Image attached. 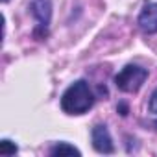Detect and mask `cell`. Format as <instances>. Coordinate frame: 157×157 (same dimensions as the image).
<instances>
[{"label":"cell","instance_id":"1","mask_svg":"<svg viewBox=\"0 0 157 157\" xmlns=\"http://www.w3.org/2000/svg\"><path fill=\"white\" fill-rule=\"evenodd\" d=\"M94 105V94L85 80L74 82L61 96V107L68 115H83Z\"/></svg>","mask_w":157,"mask_h":157},{"label":"cell","instance_id":"2","mask_svg":"<svg viewBox=\"0 0 157 157\" xmlns=\"http://www.w3.org/2000/svg\"><path fill=\"white\" fill-rule=\"evenodd\" d=\"M148 78V70L137 65H126L117 76H115V85L124 93H137L142 83Z\"/></svg>","mask_w":157,"mask_h":157},{"label":"cell","instance_id":"3","mask_svg":"<svg viewBox=\"0 0 157 157\" xmlns=\"http://www.w3.org/2000/svg\"><path fill=\"white\" fill-rule=\"evenodd\" d=\"M30 11H32L33 19L37 21L35 33L39 37H44L46 32H48V26H50V17H52V4H50V0H32Z\"/></svg>","mask_w":157,"mask_h":157},{"label":"cell","instance_id":"4","mask_svg":"<svg viewBox=\"0 0 157 157\" xmlns=\"http://www.w3.org/2000/svg\"><path fill=\"white\" fill-rule=\"evenodd\" d=\"M93 146L98 153H113L115 151V146H113V139H111V133L109 129L104 126V124H98L93 128Z\"/></svg>","mask_w":157,"mask_h":157},{"label":"cell","instance_id":"5","mask_svg":"<svg viewBox=\"0 0 157 157\" xmlns=\"http://www.w3.org/2000/svg\"><path fill=\"white\" fill-rule=\"evenodd\" d=\"M139 28L144 33H157V2L146 4L139 15Z\"/></svg>","mask_w":157,"mask_h":157},{"label":"cell","instance_id":"6","mask_svg":"<svg viewBox=\"0 0 157 157\" xmlns=\"http://www.w3.org/2000/svg\"><path fill=\"white\" fill-rule=\"evenodd\" d=\"M50 155H59V157L61 155H82V151L74 146H70L68 142H57L50 148Z\"/></svg>","mask_w":157,"mask_h":157},{"label":"cell","instance_id":"7","mask_svg":"<svg viewBox=\"0 0 157 157\" xmlns=\"http://www.w3.org/2000/svg\"><path fill=\"white\" fill-rule=\"evenodd\" d=\"M15 153H17V146L11 140L4 139L0 142V155H15Z\"/></svg>","mask_w":157,"mask_h":157},{"label":"cell","instance_id":"8","mask_svg":"<svg viewBox=\"0 0 157 157\" xmlns=\"http://www.w3.org/2000/svg\"><path fill=\"white\" fill-rule=\"evenodd\" d=\"M148 107H150V111H151L153 115H157V89L151 93V96H150V102H148Z\"/></svg>","mask_w":157,"mask_h":157},{"label":"cell","instance_id":"9","mask_svg":"<svg viewBox=\"0 0 157 157\" xmlns=\"http://www.w3.org/2000/svg\"><path fill=\"white\" fill-rule=\"evenodd\" d=\"M2 2H8V0H2Z\"/></svg>","mask_w":157,"mask_h":157}]
</instances>
